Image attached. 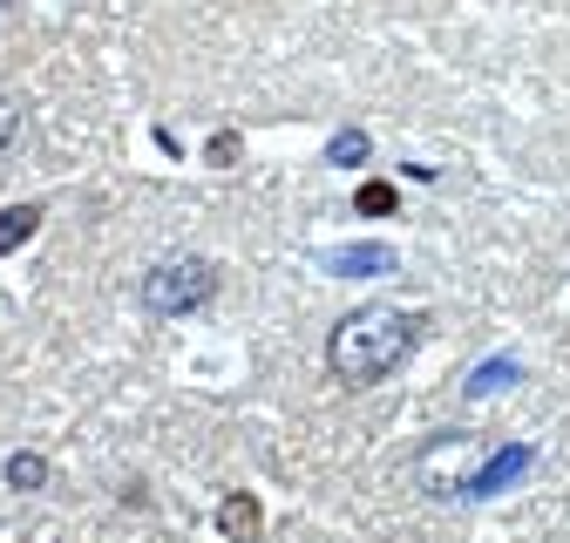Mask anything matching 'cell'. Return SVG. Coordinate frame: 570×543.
Here are the masks:
<instances>
[{"label": "cell", "mask_w": 570, "mask_h": 543, "mask_svg": "<svg viewBox=\"0 0 570 543\" xmlns=\"http://www.w3.org/2000/svg\"><path fill=\"white\" fill-rule=\"evenodd\" d=\"M414 347H421V313L361 306V313H346V319L326 333V367H333V381H346V387H374V381L401 374Z\"/></svg>", "instance_id": "obj_1"}, {"label": "cell", "mask_w": 570, "mask_h": 543, "mask_svg": "<svg viewBox=\"0 0 570 543\" xmlns=\"http://www.w3.org/2000/svg\"><path fill=\"white\" fill-rule=\"evenodd\" d=\"M210 299H218V265H210V258L177 251V258L142 272V306H150L157 319H184V313H197Z\"/></svg>", "instance_id": "obj_2"}, {"label": "cell", "mask_w": 570, "mask_h": 543, "mask_svg": "<svg viewBox=\"0 0 570 543\" xmlns=\"http://www.w3.org/2000/svg\"><path fill=\"white\" fill-rule=\"evenodd\" d=\"M469 475H475V442L469 435H435V442H428V455L414 462V483L428 496H462Z\"/></svg>", "instance_id": "obj_3"}, {"label": "cell", "mask_w": 570, "mask_h": 543, "mask_svg": "<svg viewBox=\"0 0 570 543\" xmlns=\"http://www.w3.org/2000/svg\"><path fill=\"white\" fill-rule=\"evenodd\" d=\"M530 462H537V448H530V442L495 448L489 462H475V475H469V490H462V496H503L510 483H523V475H530Z\"/></svg>", "instance_id": "obj_4"}, {"label": "cell", "mask_w": 570, "mask_h": 543, "mask_svg": "<svg viewBox=\"0 0 570 543\" xmlns=\"http://www.w3.org/2000/svg\"><path fill=\"white\" fill-rule=\"evenodd\" d=\"M218 530H225L232 543H252V536L265 530V510H258V496H245V490H232V496L218 503Z\"/></svg>", "instance_id": "obj_5"}, {"label": "cell", "mask_w": 570, "mask_h": 543, "mask_svg": "<svg viewBox=\"0 0 570 543\" xmlns=\"http://www.w3.org/2000/svg\"><path fill=\"white\" fill-rule=\"evenodd\" d=\"M326 272H340V279H374V272H394V251L387 245H346L326 258Z\"/></svg>", "instance_id": "obj_6"}, {"label": "cell", "mask_w": 570, "mask_h": 543, "mask_svg": "<svg viewBox=\"0 0 570 543\" xmlns=\"http://www.w3.org/2000/svg\"><path fill=\"white\" fill-rule=\"evenodd\" d=\"M35 231H41V204H8V211H0V258L21 251Z\"/></svg>", "instance_id": "obj_7"}, {"label": "cell", "mask_w": 570, "mask_h": 543, "mask_svg": "<svg viewBox=\"0 0 570 543\" xmlns=\"http://www.w3.org/2000/svg\"><path fill=\"white\" fill-rule=\"evenodd\" d=\"M374 157V144H367V129H340L333 144H326V164H340V170H361Z\"/></svg>", "instance_id": "obj_8"}, {"label": "cell", "mask_w": 570, "mask_h": 543, "mask_svg": "<svg viewBox=\"0 0 570 543\" xmlns=\"http://www.w3.org/2000/svg\"><path fill=\"white\" fill-rule=\"evenodd\" d=\"M41 483H48V462H41V455H28V448H21V455H14V462H8V490H21V496H35V490H41Z\"/></svg>", "instance_id": "obj_9"}, {"label": "cell", "mask_w": 570, "mask_h": 543, "mask_svg": "<svg viewBox=\"0 0 570 543\" xmlns=\"http://www.w3.org/2000/svg\"><path fill=\"white\" fill-rule=\"evenodd\" d=\"M517 381V361H489V367H475L469 374V401H482V394H503Z\"/></svg>", "instance_id": "obj_10"}, {"label": "cell", "mask_w": 570, "mask_h": 543, "mask_svg": "<svg viewBox=\"0 0 570 543\" xmlns=\"http://www.w3.org/2000/svg\"><path fill=\"white\" fill-rule=\"evenodd\" d=\"M353 211L387 218V211H394V184H361V197H353Z\"/></svg>", "instance_id": "obj_11"}, {"label": "cell", "mask_w": 570, "mask_h": 543, "mask_svg": "<svg viewBox=\"0 0 570 543\" xmlns=\"http://www.w3.org/2000/svg\"><path fill=\"white\" fill-rule=\"evenodd\" d=\"M14 136H21V109H14L8 96H0V150H8V144H14Z\"/></svg>", "instance_id": "obj_12"}, {"label": "cell", "mask_w": 570, "mask_h": 543, "mask_svg": "<svg viewBox=\"0 0 570 543\" xmlns=\"http://www.w3.org/2000/svg\"><path fill=\"white\" fill-rule=\"evenodd\" d=\"M210 164H238V136H232V129L210 136Z\"/></svg>", "instance_id": "obj_13"}, {"label": "cell", "mask_w": 570, "mask_h": 543, "mask_svg": "<svg viewBox=\"0 0 570 543\" xmlns=\"http://www.w3.org/2000/svg\"><path fill=\"white\" fill-rule=\"evenodd\" d=\"M8 8H14V0H0V14H8Z\"/></svg>", "instance_id": "obj_14"}]
</instances>
